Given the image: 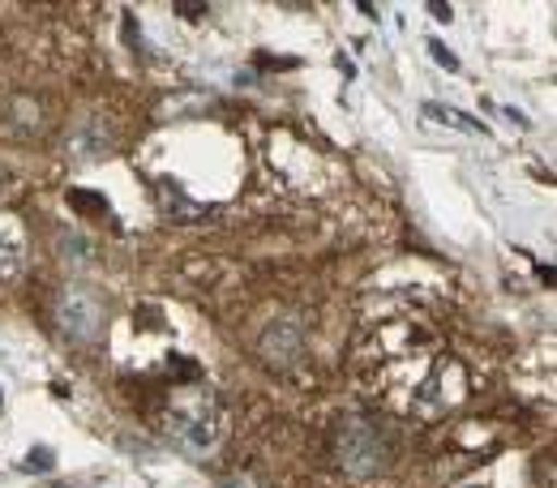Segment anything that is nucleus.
Wrapping results in <instances>:
<instances>
[{
	"mask_svg": "<svg viewBox=\"0 0 557 488\" xmlns=\"http://www.w3.org/2000/svg\"><path fill=\"white\" fill-rule=\"evenodd\" d=\"M364 386L395 412L433 420L463 399V373L424 322L377 326L360 348Z\"/></svg>",
	"mask_w": 557,
	"mask_h": 488,
	"instance_id": "1",
	"label": "nucleus"
},
{
	"mask_svg": "<svg viewBox=\"0 0 557 488\" xmlns=\"http://www.w3.org/2000/svg\"><path fill=\"white\" fill-rule=\"evenodd\" d=\"M335 459L348 476H377L395 459V441L373 416H344L335 433Z\"/></svg>",
	"mask_w": 557,
	"mask_h": 488,
	"instance_id": "2",
	"label": "nucleus"
},
{
	"mask_svg": "<svg viewBox=\"0 0 557 488\" xmlns=\"http://www.w3.org/2000/svg\"><path fill=\"white\" fill-rule=\"evenodd\" d=\"M168 428L194 450H210L223 437V408L210 390H176L168 403Z\"/></svg>",
	"mask_w": 557,
	"mask_h": 488,
	"instance_id": "3",
	"label": "nucleus"
},
{
	"mask_svg": "<svg viewBox=\"0 0 557 488\" xmlns=\"http://www.w3.org/2000/svg\"><path fill=\"white\" fill-rule=\"evenodd\" d=\"M57 322H61V335L70 343H95L108 326V300L95 291V287H65L61 291V304H57Z\"/></svg>",
	"mask_w": 557,
	"mask_h": 488,
	"instance_id": "4",
	"label": "nucleus"
},
{
	"mask_svg": "<svg viewBox=\"0 0 557 488\" xmlns=\"http://www.w3.org/2000/svg\"><path fill=\"white\" fill-rule=\"evenodd\" d=\"M258 348H262V355H267V364L287 368V364L305 360V330H300L296 322H275V326L262 335Z\"/></svg>",
	"mask_w": 557,
	"mask_h": 488,
	"instance_id": "5",
	"label": "nucleus"
},
{
	"mask_svg": "<svg viewBox=\"0 0 557 488\" xmlns=\"http://www.w3.org/2000/svg\"><path fill=\"white\" fill-rule=\"evenodd\" d=\"M39 129H44V121H39V103H35V99L13 95V99L0 103V134H4V138L26 141V138H35Z\"/></svg>",
	"mask_w": 557,
	"mask_h": 488,
	"instance_id": "6",
	"label": "nucleus"
},
{
	"mask_svg": "<svg viewBox=\"0 0 557 488\" xmlns=\"http://www.w3.org/2000/svg\"><path fill=\"white\" fill-rule=\"evenodd\" d=\"M26 266V232L13 214H0V283L17 279Z\"/></svg>",
	"mask_w": 557,
	"mask_h": 488,
	"instance_id": "7",
	"label": "nucleus"
},
{
	"mask_svg": "<svg viewBox=\"0 0 557 488\" xmlns=\"http://www.w3.org/2000/svg\"><path fill=\"white\" fill-rule=\"evenodd\" d=\"M73 159H103L112 150V129L99 125V121H82L70 138Z\"/></svg>",
	"mask_w": 557,
	"mask_h": 488,
	"instance_id": "8",
	"label": "nucleus"
},
{
	"mask_svg": "<svg viewBox=\"0 0 557 488\" xmlns=\"http://www.w3.org/2000/svg\"><path fill=\"white\" fill-rule=\"evenodd\" d=\"M424 116H437V121H446V125H455V129H463V134H485V125H481L476 116L455 112V108H442V103H424Z\"/></svg>",
	"mask_w": 557,
	"mask_h": 488,
	"instance_id": "9",
	"label": "nucleus"
},
{
	"mask_svg": "<svg viewBox=\"0 0 557 488\" xmlns=\"http://www.w3.org/2000/svg\"><path fill=\"white\" fill-rule=\"evenodd\" d=\"M429 52H433V61H437V65H446V70H450V73L459 70V61H455V57H450V48H442V43H437V39H433V43H429Z\"/></svg>",
	"mask_w": 557,
	"mask_h": 488,
	"instance_id": "10",
	"label": "nucleus"
},
{
	"mask_svg": "<svg viewBox=\"0 0 557 488\" xmlns=\"http://www.w3.org/2000/svg\"><path fill=\"white\" fill-rule=\"evenodd\" d=\"M48 459H52L48 450H35V454H26V467H39V472H44V467H48Z\"/></svg>",
	"mask_w": 557,
	"mask_h": 488,
	"instance_id": "11",
	"label": "nucleus"
},
{
	"mask_svg": "<svg viewBox=\"0 0 557 488\" xmlns=\"http://www.w3.org/2000/svg\"><path fill=\"white\" fill-rule=\"evenodd\" d=\"M176 13H185V17H189V22H198V17H202V13H207V9H198V4H176Z\"/></svg>",
	"mask_w": 557,
	"mask_h": 488,
	"instance_id": "12",
	"label": "nucleus"
},
{
	"mask_svg": "<svg viewBox=\"0 0 557 488\" xmlns=\"http://www.w3.org/2000/svg\"><path fill=\"white\" fill-rule=\"evenodd\" d=\"M223 488H253V480H249V476H236V480H227Z\"/></svg>",
	"mask_w": 557,
	"mask_h": 488,
	"instance_id": "13",
	"label": "nucleus"
}]
</instances>
